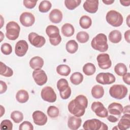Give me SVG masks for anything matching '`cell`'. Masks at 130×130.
<instances>
[{
	"instance_id": "2e32d148",
	"label": "cell",
	"mask_w": 130,
	"mask_h": 130,
	"mask_svg": "<svg viewBox=\"0 0 130 130\" xmlns=\"http://www.w3.org/2000/svg\"><path fill=\"white\" fill-rule=\"evenodd\" d=\"M83 7L87 12L93 14L95 13L99 8V1L87 0L83 5Z\"/></svg>"
},
{
	"instance_id": "4dcf8cb0",
	"label": "cell",
	"mask_w": 130,
	"mask_h": 130,
	"mask_svg": "<svg viewBox=\"0 0 130 130\" xmlns=\"http://www.w3.org/2000/svg\"><path fill=\"white\" fill-rule=\"evenodd\" d=\"M57 73L63 76H68L71 73V68L66 64H59L56 68Z\"/></svg>"
},
{
	"instance_id": "ab89813d",
	"label": "cell",
	"mask_w": 130,
	"mask_h": 130,
	"mask_svg": "<svg viewBox=\"0 0 130 130\" xmlns=\"http://www.w3.org/2000/svg\"><path fill=\"white\" fill-rule=\"evenodd\" d=\"M1 52L5 55H10L12 52V47L11 45L7 43L2 44L1 47Z\"/></svg>"
},
{
	"instance_id": "484cf974",
	"label": "cell",
	"mask_w": 130,
	"mask_h": 130,
	"mask_svg": "<svg viewBox=\"0 0 130 130\" xmlns=\"http://www.w3.org/2000/svg\"><path fill=\"white\" fill-rule=\"evenodd\" d=\"M16 99L20 103H26L29 99L28 92L24 89L18 90L16 94Z\"/></svg>"
},
{
	"instance_id": "30bf717a",
	"label": "cell",
	"mask_w": 130,
	"mask_h": 130,
	"mask_svg": "<svg viewBox=\"0 0 130 130\" xmlns=\"http://www.w3.org/2000/svg\"><path fill=\"white\" fill-rule=\"evenodd\" d=\"M28 39L30 43L37 48L43 47L46 43V39L44 37L34 32H31L28 35Z\"/></svg>"
},
{
	"instance_id": "1f68e13d",
	"label": "cell",
	"mask_w": 130,
	"mask_h": 130,
	"mask_svg": "<svg viewBox=\"0 0 130 130\" xmlns=\"http://www.w3.org/2000/svg\"><path fill=\"white\" fill-rule=\"evenodd\" d=\"M95 71L96 68L92 63H86L83 67V72L87 76H91L93 75Z\"/></svg>"
},
{
	"instance_id": "ffe728a7",
	"label": "cell",
	"mask_w": 130,
	"mask_h": 130,
	"mask_svg": "<svg viewBox=\"0 0 130 130\" xmlns=\"http://www.w3.org/2000/svg\"><path fill=\"white\" fill-rule=\"evenodd\" d=\"M117 127L120 130H125L130 127V114H124L118 123Z\"/></svg>"
},
{
	"instance_id": "d6986e66",
	"label": "cell",
	"mask_w": 130,
	"mask_h": 130,
	"mask_svg": "<svg viewBox=\"0 0 130 130\" xmlns=\"http://www.w3.org/2000/svg\"><path fill=\"white\" fill-rule=\"evenodd\" d=\"M108 110L110 114L119 116L122 113L123 107L120 103L114 102L108 106Z\"/></svg>"
},
{
	"instance_id": "6da1fadb",
	"label": "cell",
	"mask_w": 130,
	"mask_h": 130,
	"mask_svg": "<svg viewBox=\"0 0 130 130\" xmlns=\"http://www.w3.org/2000/svg\"><path fill=\"white\" fill-rule=\"evenodd\" d=\"M88 106V100L84 95H79L75 99L71 101L68 104L69 111L77 117L82 116Z\"/></svg>"
},
{
	"instance_id": "4316f807",
	"label": "cell",
	"mask_w": 130,
	"mask_h": 130,
	"mask_svg": "<svg viewBox=\"0 0 130 130\" xmlns=\"http://www.w3.org/2000/svg\"><path fill=\"white\" fill-rule=\"evenodd\" d=\"M0 63V74L6 77H11L13 75V71L12 69L7 66L2 61H1Z\"/></svg>"
},
{
	"instance_id": "f5cc1de1",
	"label": "cell",
	"mask_w": 130,
	"mask_h": 130,
	"mask_svg": "<svg viewBox=\"0 0 130 130\" xmlns=\"http://www.w3.org/2000/svg\"><path fill=\"white\" fill-rule=\"evenodd\" d=\"M102 2H103L105 4H106V5H109L112 4L115 2V1H114V0H110V1H109V0H106V1L103 0Z\"/></svg>"
},
{
	"instance_id": "7c38bea8",
	"label": "cell",
	"mask_w": 130,
	"mask_h": 130,
	"mask_svg": "<svg viewBox=\"0 0 130 130\" xmlns=\"http://www.w3.org/2000/svg\"><path fill=\"white\" fill-rule=\"evenodd\" d=\"M32 76L35 83L39 86L44 85L48 80L45 72L42 69L34 70L32 72Z\"/></svg>"
},
{
	"instance_id": "ac0fdd59",
	"label": "cell",
	"mask_w": 130,
	"mask_h": 130,
	"mask_svg": "<svg viewBox=\"0 0 130 130\" xmlns=\"http://www.w3.org/2000/svg\"><path fill=\"white\" fill-rule=\"evenodd\" d=\"M63 15L61 11L55 9L52 10L49 14V19L51 22L54 23H60L62 19Z\"/></svg>"
},
{
	"instance_id": "b9f144b4",
	"label": "cell",
	"mask_w": 130,
	"mask_h": 130,
	"mask_svg": "<svg viewBox=\"0 0 130 130\" xmlns=\"http://www.w3.org/2000/svg\"><path fill=\"white\" fill-rule=\"evenodd\" d=\"M19 130H33L34 126L31 122L28 121H24L19 125Z\"/></svg>"
},
{
	"instance_id": "7a4b0ae2",
	"label": "cell",
	"mask_w": 130,
	"mask_h": 130,
	"mask_svg": "<svg viewBox=\"0 0 130 130\" xmlns=\"http://www.w3.org/2000/svg\"><path fill=\"white\" fill-rule=\"evenodd\" d=\"M91 46L95 50L101 52H106L108 49L107 36L102 33L98 34L92 39L91 42Z\"/></svg>"
},
{
	"instance_id": "f6af8a7d",
	"label": "cell",
	"mask_w": 130,
	"mask_h": 130,
	"mask_svg": "<svg viewBox=\"0 0 130 130\" xmlns=\"http://www.w3.org/2000/svg\"><path fill=\"white\" fill-rule=\"evenodd\" d=\"M61 41V37L60 35L54 38H49V42L53 46H57L60 44Z\"/></svg>"
},
{
	"instance_id": "ba28073f",
	"label": "cell",
	"mask_w": 130,
	"mask_h": 130,
	"mask_svg": "<svg viewBox=\"0 0 130 130\" xmlns=\"http://www.w3.org/2000/svg\"><path fill=\"white\" fill-rule=\"evenodd\" d=\"M95 80L100 84L108 85L115 82L116 78L114 75L110 73H100L96 75Z\"/></svg>"
},
{
	"instance_id": "83f0119b",
	"label": "cell",
	"mask_w": 130,
	"mask_h": 130,
	"mask_svg": "<svg viewBox=\"0 0 130 130\" xmlns=\"http://www.w3.org/2000/svg\"><path fill=\"white\" fill-rule=\"evenodd\" d=\"M79 24L82 28L88 29L92 24V20L89 16L87 15H83L80 18Z\"/></svg>"
},
{
	"instance_id": "681fc988",
	"label": "cell",
	"mask_w": 130,
	"mask_h": 130,
	"mask_svg": "<svg viewBox=\"0 0 130 130\" xmlns=\"http://www.w3.org/2000/svg\"><path fill=\"white\" fill-rule=\"evenodd\" d=\"M129 34H130V30L128 29L126 30L124 32V39L126 40V41L129 43H130V39H129Z\"/></svg>"
},
{
	"instance_id": "9a60e30c",
	"label": "cell",
	"mask_w": 130,
	"mask_h": 130,
	"mask_svg": "<svg viewBox=\"0 0 130 130\" xmlns=\"http://www.w3.org/2000/svg\"><path fill=\"white\" fill-rule=\"evenodd\" d=\"M32 117L34 122L36 125L42 126L45 125L47 122V116L42 111L39 110L34 111L32 113Z\"/></svg>"
},
{
	"instance_id": "f907efd6",
	"label": "cell",
	"mask_w": 130,
	"mask_h": 130,
	"mask_svg": "<svg viewBox=\"0 0 130 130\" xmlns=\"http://www.w3.org/2000/svg\"><path fill=\"white\" fill-rule=\"evenodd\" d=\"M120 4H121V5L123 6H129L130 5V0L128 1H119Z\"/></svg>"
},
{
	"instance_id": "5bb4252c",
	"label": "cell",
	"mask_w": 130,
	"mask_h": 130,
	"mask_svg": "<svg viewBox=\"0 0 130 130\" xmlns=\"http://www.w3.org/2000/svg\"><path fill=\"white\" fill-rule=\"evenodd\" d=\"M28 49V45L26 41L23 40L18 41L15 47V53L16 55L19 57L24 56Z\"/></svg>"
},
{
	"instance_id": "3957f363",
	"label": "cell",
	"mask_w": 130,
	"mask_h": 130,
	"mask_svg": "<svg viewBox=\"0 0 130 130\" xmlns=\"http://www.w3.org/2000/svg\"><path fill=\"white\" fill-rule=\"evenodd\" d=\"M106 19L109 24L114 27L121 26L123 21L122 15L115 10L108 11L106 16Z\"/></svg>"
},
{
	"instance_id": "7dc6e473",
	"label": "cell",
	"mask_w": 130,
	"mask_h": 130,
	"mask_svg": "<svg viewBox=\"0 0 130 130\" xmlns=\"http://www.w3.org/2000/svg\"><path fill=\"white\" fill-rule=\"evenodd\" d=\"M122 79L123 82L127 85L130 84V74L127 72L124 75L122 76Z\"/></svg>"
},
{
	"instance_id": "52a82bcc",
	"label": "cell",
	"mask_w": 130,
	"mask_h": 130,
	"mask_svg": "<svg viewBox=\"0 0 130 130\" xmlns=\"http://www.w3.org/2000/svg\"><path fill=\"white\" fill-rule=\"evenodd\" d=\"M42 99L49 103H54L56 100V94L54 89L50 86H45L41 92Z\"/></svg>"
},
{
	"instance_id": "bcb514c9",
	"label": "cell",
	"mask_w": 130,
	"mask_h": 130,
	"mask_svg": "<svg viewBox=\"0 0 130 130\" xmlns=\"http://www.w3.org/2000/svg\"><path fill=\"white\" fill-rule=\"evenodd\" d=\"M0 85H1V88H0V93L3 94V93L5 92L7 90V85L6 82H4L3 81H0Z\"/></svg>"
},
{
	"instance_id": "816d5d0a",
	"label": "cell",
	"mask_w": 130,
	"mask_h": 130,
	"mask_svg": "<svg viewBox=\"0 0 130 130\" xmlns=\"http://www.w3.org/2000/svg\"><path fill=\"white\" fill-rule=\"evenodd\" d=\"M129 105H127L123 108V111L122 112L124 114H129Z\"/></svg>"
},
{
	"instance_id": "e575fe53",
	"label": "cell",
	"mask_w": 130,
	"mask_h": 130,
	"mask_svg": "<svg viewBox=\"0 0 130 130\" xmlns=\"http://www.w3.org/2000/svg\"><path fill=\"white\" fill-rule=\"evenodd\" d=\"M64 5L66 8L70 10H74L78 7L81 3V0H65Z\"/></svg>"
},
{
	"instance_id": "7bdbcfd3",
	"label": "cell",
	"mask_w": 130,
	"mask_h": 130,
	"mask_svg": "<svg viewBox=\"0 0 130 130\" xmlns=\"http://www.w3.org/2000/svg\"><path fill=\"white\" fill-rule=\"evenodd\" d=\"M38 1L32 0H24L23 1V5L27 9H33L36 5Z\"/></svg>"
},
{
	"instance_id": "d6a6232c",
	"label": "cell",
	"mask_w": 130,
	"mask_h": 130,
	"mask_svg": "<svg viewBox=\"0 0 130 130\" xmlns=\"http://www.w3.org/2000/svg\"><path fill=\"white\" fill-rule=\"evenodd\" d=\"M115 73L119 76H122L127 72V69L123 63H118L114 67Z\"/></svg>"
},
{
	"instance_id": "603a6c76",
	"label": "cell",
	"mask_w": 130,
	"mask_h": 130,
	"mask_svg": "<svg viewBox=\"0 0 130 130\" xmlns=\"http://www.w3.org/2000/svg\"><path fill=\"white\" fill-rule=\"evenodd\" d=\"M61 30L62 35L66 37H70L72 36L75 32L74 26L69 23L64 24L62 26Z\"/></svg>"
},
{
	"instance_id": "8fae6325",
	"label": "cell",
	"mask_w": 130,
	"mask_h": 130,
	"mask_svg": "<svg viewBox=\"0 0 130 130\" xmlns=\"http://www.w3.org/2000/svg\"><path fill=\"white\" fill-rule=\"evenodd\" d=\"M96 60L100 68L106 70L110 68L112 66V62L110 56L107 53H101L96 57Z\"/></svg>"
},
{
	"instance_id": "d590c367",
	"label": "cell",
	"mask_w": 130,
	"mask_h": 130,
	"mask_svg": "<svg viewBox=\"0 0 130 130\" xmlns=\"http://www.w3.org/2000/svg\"><path fill=\"white\" fill-rule=\"evenodd\" d=\"M11 118L13 120L15 123H19L21 122L23 119V114L19 111H13L10 115Z\"/></svg>"
},
{
	"instance_id": "7402d4cb",
	"label": "cell",
	"mask_w": 130,
	"mask_h": 130,
	"mask_svg": "<svg viewBox=\"0 0 130 130\" xmlns=\"http://www.w3.org/2000/svg\"><path fill=\"white\" fill-rule=\"evenodd\" d=\"M46 33L49 38H54L60 35L59 28L53 25H49L47 26Z\"/></svg>"
},
{
	"instance_id": "f1b7e54d",
	"label": "cell",
	"mask_w": 130,
	"mask_h": 130,
	"mask_svg": "<svg viewBox=\"0 0 130 130\" xmlns=\"http://www.w3.org/2000/svg\"><path fill=\"white\" fill-rule=\"evenodd\" d=\"M66 49L69 53L74 54L78 50V44L75 40H71L66 43Z\"/></svg>"
},
{
	"instance_id": "ee69618b",
	"label": "cell",
	"mask_w": 130,
	"mask_h": 130,
	"mask_svg": "<svg viewBox=\"0 0 130 130\" xmlns=\"http://www.w3.org/2000/svg\"><path fill=\"white\" fill-rule=\"evenodd\" d=\"M71 92H72L71 88L69 86L68 87V88L67 89H66V90H64V91L59 92L60 96L61 98L63 100H67L70 97V96L71 95Z\"/></svg>"
},
{
	"instance_id": "44dd1931",
	"label": "cell",
	"mask_w": 130,
	"mask_h": 130,
	"mask_svg": "<svg viewBox=\"0 0 130 130\" xmlns=\"http://www.w3.org/2000/svg\"><path fill=\"white\" fill-rule=\"evenodd\" d=\"M29 63L30 68L34 70L41 69L44 65V60L40 56H34L30 59Z\"/></svg>"
},
{
	"instance_id": "6f0895ef",
	"label": "cell",
	"mask_w": 130,
	"mask_h": 130,
	"mask_svg": "<svg viewBox=\"0 0 130 130\" xmlns=\"http://www.w3.org/2000/svg\"><path fill=\"white\" fill-rule=\"evenodd\" d=\"M1 28H2V26H3V17H2V16L1 15Z\"/></svg>"
},
{
	"instance_id": "74e56055",
	"label": "cell",
	"mask_w": 130,
	"mask_h": 130,
	"mask_svg": "<svg viewBox=\"0 0 130 130\" xmlns=\"http://www.w3.org/2000/svg\"><path fill=\"white\" fill-rule=\"evenodd\" d=\"M89 35L86 31H79L77 33L76 35V39L80 43H86L89 40Z\"/></svg>"
},
{
	"instance_id": "9c48e42d",
	"label": "cell",
	"mask_w": 130,
	"mask_h": 130,
	"mask_svg": "<svg viewBox=\"0 0 130 130\" xmlns=\"http://www.w3.org/2000/svg\"><path fill=\"white\" fill-rule=\"evenodd\" d=\"M92 111L95 115L101 118H105L108 116V112L104 105L100 102H94L91 106Z\"/></svg>"
},
{
	"instance_id": "836d02e7",
	"label": "cell",
	"mask_w": 130,
	"mask_h": 130,
	"mask_svg": "<svg viewBox=\"0 0 130 130\" xmlns=\"http://www.w3.org/2000/svg\"><path fill=\"white\" fill-rule=\"evenodd\" d=\"M52 4L49 1H42L39 5V10L41 13H47L51 8Z\"/></svg>"
},
{
	"instance_id": "4fadbf2b",
	"label": "cell",
	"mask_w": 130,
	"mask_h": 130,
	"mask_svg": "<svg viewBox=\"0 0 130 130\" xmlns=\"http://www.w3.org/2000/svg\"><path fill=\"white\" fill-rule=\"evenodd\" d=\"M19 21L23 26L25 27H30L34 24L35 22V17L32 13L28 12H24L20 15Z\"/></svg>"
},
{
	"instance_id": "60d3db41",
	"label": "cell",
	"mask_w": 130,
	"mask_h": 130,
	"mask_svg": "<svg viewBox=\"0 0 130 130\" xmlns=\"http://www.w3.org/2000/svg\"><path fill=\"white\" fill-rule=\"evenodd\" d=\"M13 128L12 122L8 119L3 120L1 123V129L3 130H11Z\"/></svg>"
},
{
	"instance_id": "f546056e",
	"label": "cell",
	"mask_w": 130,
	"mask_h": 130,
	"mask_svg": "<svg viewBox=\"0 0 130 130\" xmlns=\"http://www.w3.org/2000/svg\"><path fill=\"white\" fill-rule=\"evenodd\" d=\"M83 80V75L78 72H76L72 74L70 77V81L75 85L80 84Z\"/></svg>"
},
{
	"instance_id": "e0dca14e",
	"label": "cell",
	"mask_w": 130,
	"mask_h": 130,
	"mask_svg": "<svg viewBox=\"0 0 130 130\" xmlns=\"http://www.w3.org/2000/svg\"><path fill=\"white\" fill-rule=\"evenodd\" d=\"M81 122L82 120L80 117L70 116L68 120V126L71 129L76 130L80 127Z\"/></svg>"
},
{
	"instance_id": "c3c4849f",
	"label": "cell",
	"mask_w": 130,
	"mask_h": 130,
	"mask_svg": "<svg viewBox=\"0 0 130 130\" xmlns=\"http://www.w3.org/2000/svg\"><path fill=\"white\" fill-rule=\"evenodd\" d=\"M107 119L111 122H112V123H114V122H117L118 120V118H117V117H115L113 115H109V116H107Z\"/></svg>"
},
{
	"instance_id": "11a10c76",
	"label": "cell",
	"mask_w": 130,
	"mask_h": 130,
	"mask_svg": "<svg viewBox=\"0 0 130 130\" xmlns=\"http://www.w3.org/2000/svg\"><path fill=\"white\" fill-rule=\"evenodd\" d=\"M0 35H1L0 36H1V41H0V42H1L2 41L4 37V35L3 34V32L2 31H0Z\"/></svg>"
},
{
	"instance_id": "9f6ffc18",
	"label": "cell",
	"mask_w": 130,
	"mask_h": 130,
	"mask_svg": "<svg viewBox=\"0 0 130 130\" xmlns=\"http://www.w3.org/2000/svg\"><path fill=\"white\" fill-rule=\"evenodd\" d=\"M129 16H130V15H128L127 18H126V23H127V24L128 25V27H129Z\"/></svg>"
},
{
	"instance_id": "d4e9b609",
	"label": "cell",
	"mask_w": 130,
	"mask_h": 130,
	"mask_svg": "<svg viewBox=\"0 0 130 130\" xmlns=\"http://www.w3.org/2000/svg\"><path fill=\"white\" fill-rule=\"evenodd\" d=\"M109 40L113 43H118L122 39V35L121 32L118 30H112L109 34Z\"/></svg>"
},
{
	"instance_id": "8d00e7d4",
	"label": "cell",
	"mask_w": 130,
	"mask_h": 130,
	"mask_svg": "<svg viewBox=\"0 0 130 130\" xmlns=\"http://www.w3.org/2000/svg\"><path fill=\"white\" fill-rule=\"evenodd\" d=\"M57 88L59 92H61L66 90L69 87L68 81L64 78H61L57 82Z\"/></svg>"
},
{
	"instance_id": "f35d334b",
	"label": "cell",
	"mask_w": 130,
	"mask_h": 130,
	"mask_svg": "<svg viewBox=\"0 0 130 130\" xmlns=\"http://www.w3.org/2000/svg\"><path fill=\"white\" fill-rule=\"evenodd\" d=\"M48 115L52 118H56L58 116L59 114V110L58 108L54 106H49L47 110Z\"/></svg>"
},
{
	"instance_id": "cb8c5ba5",
	"label": "cell",
	"mask_w": 130,
	"mask_h": 130,
	"mask_svg": "<svg viewBox=\"0 0 130 130\" xmlns=\"http://www.w3.org/2000/svg\"><path fill=\"white\" fill-rule=\"evenodd\" d=\"M91 93L92 96L95 99H100L102 98L104 94V89L102 86L100 85H95L92 87Z\"/></svg>"
},
{
	"instance_id": "277c9868",
	"label": "cell",
	"mask_w": 130,
	"mask_h": 130,
	"mask_svg": "<svg viewBox=\"0 0 130 130\" xmlns=\"http://www.w3.org/2000/svg\"><path fill=\"white\" fill-rule=\"evenodd\" d=\"M6 36L9 40L14 41L18 38L20 27L17 22L15 21L9 22L6 25Z\"/></svg>"
},
{
	"instance_id": "db71d44e",
	"label": "cell",
	"mask_w": 130,
	"mask_h": 130,
	"mask_svg": "<svg viewBox=\"0 0 130 130\" xmlns=\"http://www.w3.org/2000/svg\"><path fill=\"white\" fill-rule=\"evenodd\" d=\"M4 113H5V108L2 105H1V117H2V116L4 114Z\"/></svg>"
},
{
	"instance_id": "8992f818",
	"label": "cell",
	"mask_w": 130,
	"mask_h": 130,
	"mask_svg": "<svg viewBox=\"0 0 130 130\" xmlns=\"http://www.w3.org/2000/svg\"><path fill=\"white\" fill-rule=\"evenodd\" d=\"M83 127L85 130H107L108 126L98 119L87 120L84 122Z\"/></svg>"
},
{
	"instance_id": "5b68a950",
	"label": "cell",
	"mask_w": 130,
	"mask_h": 130,
	"mask_svg": "<svg viewBox=\"0 0 130 130\" xmlns=\"http://www.w3.org/2000/svg\"><path fill=\"white\" fill-rule=\"evenodd\" d=\"M127 92V88L122 84H114L109 89V94L111 96L117 100L124 99L126 96Z\"/></svg>"
}]
</instances>
